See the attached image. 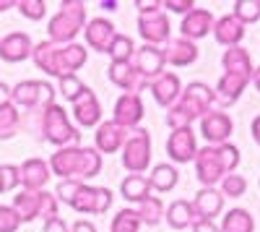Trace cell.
<instances>
[{"instance_id":"ab89813d","label":"cell","mask_w":260,"mask_h":232,"mask_svg":"<svg viewBox=\"0 0 260 232\" xmlns=\"http://www.w3.org/2000/svg\"><path fill=\"white\" fill-rule=\"evenodd\" d=\"M245 191H247V180L242 178V175H237V172H232V175H226L224 180H221V196L226 198H240V196H245Z\"/></svg>"},{"instance_id":"9c48e42d","label":"cell","mask_w":260,"mask_h":232,"mask_svg":"<svg viewBox=\"0 0 260 232\" xmlns=\"http://www.w3.org/2000/svg\"><path fill=\"white\" fill-rule=\"evenodd\" d=\"M120 159H122V167L130 175L146 172V167L151 164V133L146 128L130 131L125 143H122V149H120Z\"/></svg>"},{"instance_id":"cb8c5ba5","label":"cell","mask_w":260,"mask_h":232,"mask_svg":"<svg viewBox=\"0 0 260 232\" xmlns=\"http://www.w3.org/2000/svg\"><path fill=\"white\" fill-rule=\"evenodd\" d=\"M247 83H250V78H245V76L224 73L219 78V83H216V89H213L216 104H219V107H229V104H234L237 99L242 97V92L247 89Z\"/></svg>"},{"instance_id":"ba28073f","label":"cell","mask_w":260,"mask_h":232,"mask_svg":"<svg viewBox=\"0 0 260 232\" xmlns=\"http://www.w3.org/2000/svg\"><path fill=\"white\" fill-rule=\"evenodd\" d=\"M39 112H42V133H45V141H50L52 146H57V149H62V146H78L81 133L71 123V118H68L62 104L52 102Z\"/></svg>"},{"instance_id":"d6a6232c","label":"cell","mask_w":260,"mask_h":232,"mask_svg":"<svg viewBox=\"0 0 260 232\" xmlns=\"http://www.w3.org/2000/svg\"><path fill=\"white\" fill-rule=\"evenodd\" d=\"M136 214H138L141 224H146V227H156V224L164 219V204H161L159 196H148V198H143V201L138 204Z\"/></svg>"},{"instance_id":"e0dca14e","label":"cell","mask_w":260,"mask_h":232,"mask_svg":"<svg viewBox=\"0 0 260 232\" xmlns=\"http://www.w3.org/2000/svg\"><path fill=\"white\" fill-rule=\"evenodd\" d=\"M127 128L117 125L115 120H104L96 125V133H94V149L99 154H115L122 149V143L127 138Z\"/></svg>"},{"instance_id":"1f68e13d","label":"cell","mask_w":260,"mask_h":232,"mask_svg":"<svg viewBox=\"0 0 260 232\" xmlns=\"http://www.w3.org/2000/svg\"><path fill=\"white\" fill-rule=\"evenodd\" d=\"M120 193L125 196V201L130 204H141L143 198L151 196V188H148V180L143 175H127L122 183H120Z\"/></svg>"},{"instance_id":"30bf717a","label":"cell","mask_w":260,"mask_h":232,"mask_svg":"<svg viewBox=\"0 0 260 232\" xmlns=\"http://www.w3.org/2000/svg\"><path fill=\"white\" fill-rule=\"evenodd\" d=\"M11 102L24 110H45L47 104L55 102V89L47 81L26 78V81H18L11 89Z\"/></svg>"},{"instance_id":"4316f807","label":"cell","mask_w":260,"mask_h":232,"mask_svg":"<svg viewBox=\"0 0 260 232\" xmlns=\"http://www.w3.org/2000/svg\"><path fill=\"white\" fill-rule=\"evenodd\" d=\"M213 39L224 47H240V42L245 39V24H240L232 13L216 18L213 24Z\"/></svg>"},{"instance_id":"f6af8a7d","label":"cell","mask_w":260,"mask_h":232,"mask_svg":"<svg viewBox=\"0 0 260 232\" xmlns=\"http://www.w3.org/2000/svg\"><path fill=\"white\" fill-rule=\"evenodd\" d=\"M136 8H138L141 16L143 13H156V11H161V0H136Z\"/></svg>"},{"instance_id":"5b68a950","label":"cell","mask_w":260,"mask_h":232,"mask_svg":"<svg viewBox=\"0 0 260 232\" xmlns=\"http://www.w3.org/2000/svg\"><path fill=\"white\" fill-rule=\"evenodd\" d=\"M55 198L57 204H68L73 212L78 214H104L112 206V191L96 185H86L81 180H60L55 188Z\"/></svg>"},{"instance_id":"b9f144b4","label":"cell","mask_w":260,"mask_h":232,"mask_svg":"<svg viewBox=\"0 0 260 232\" xmlns=\"http://www.w3.org/2000/svg\"><path fill=\"white\" fill-rule=\"evenodd\" d=\"M18 227H21V222H18L16 212L11 206L0 204V232H16Z\"/></svg>"},{"instance_id":"3957f363","label":"cell","mask_w":260,"mask_h":232,"mask_svg":"<svg viewBox=\"0 0 260 232\" xmlns=\"http://www.w3.org/2000/svg\"><path fill=\"white\" fill-rule=\"evenodd\" d=\"M213 89L203 81H192L187 83V89L180 92L177 102L167 107V125L172 131L177 128H190L195 120H201L208 110H213Z\"/></svg>"},{"instance_id":"83f0119b","label":"cell","mask_w":260,"mask_h":232,"mask_svg":"<svg viewBox=\"0 0 260 232\" xmlns=\"http://www.w3.org/2000/svg\"><path fill=\"white\" fill-rule=\"evenodd\" d=\"M221 66H224V73H237V76H245L252 81L255 66H252L250 52L245 47H226L221 55Z\"/></svg>"},{"instance_id":"4dcf8cb0","label":"cell","mask_w":260,"mask_h":232,"mask_svg":"<svg viewBox=\"0 0 260 232\" xmlns=\"http://www.w3.org/2000/svg\"><path fill=\"white\" fill-rule=\"evenodd\" d=\"M219 232H255V219L247 209H229L219 224Z\"/></svg>"},{"instance_id":"603a6c76","label":"cell","mask_w":260,"mask_h":232,"mask_svg":"<svg viewBox=\"0 0 260 232\" xmlns=\"http://www.w3.org/2000/svg\"><path fill=\"white\" fill-rule=\"evenodd\" d=\"M115 34H117L115 24H112V21H107V18H91L89 24H86V29H83L86 45H89L91 50H96V52H107V50H110Z\"/></svg>"},{"instance_id":"7dc6e473","label":"cell","mask_w":260,"mask_h":232,"mask_svg":"<svg viewBox=\"0 0 260 232\" xmlns=\"http://www.w3.org/2000/svg\"><path fill=\"white\" fill-rule=\"evenodd\" d=\"M71 232H96V227H94V222H89V219H76V222L71 224Z\"/></svg>"},{"instance_id":"60d3db41","label":"cell","mask_w":260,"mask_h":232,"mask_svg":"<svg viewBox=\"0 0 260 232\" xmlns=\"http://www.w3.org/2000/svg\"><path fill=\"white\" fill-rule=\"evenodd\" d=\"M21 185V175L16 164H0V193H11Z\"/></svg>"},{"instance_id":"2e32d148","label":"cell","mask_w":260,"mask_h":232,"mask_svg":"<svg viewBox=\"0 0 260 232\" xmlns=\"http://www.w3.org/2000/svg\"><path fill=\"white\" fill-rule=\"evenodd\" d=\"M146 110H143V102L138 94H122L117 102H115V112H112V120L117 125L127 131H136L141 128V120H143Z\"/></svg>"},{"instance_id":"ac0fdd59","label":"cell","mask_w":260,"mask_h":232,"mask_svg":"<svg viewBox=\"0 0 260 232\" xmlns=\"http://www.w3.org/2000/svg\"><path fill=\"white\" fill-rule=\"evenodd\" d=\"M73 118L81 128H96L102 123V102L96 99V94L86 86L83 94L73 102Z\"/></svg>"},{"instance_id":"277c9868","label":"cell","mask_w":260,"mask_h":232,"mask_svg":"<svg viewBox=\"0 0 260 232\" xmlns=\"http://www.w3.org/2000/svg\"><path fill=\"white\" fill-rule=\"evenodd\" d=\"M195 175L203 183V188H216L226 175H232L240 167V149L234 143H219V146H203L195 154Z\"/></svg>"},{"instance_id":"d590c367","label":"cell","mask_w":260,"mask_h":232,"mask_svg":"<svg viewBox=\"0 0 260 232\" xmlns=\"http://www.w3.org/2000/svg\"><path fill=\"white\" fill-rule=\"evenodd\" d=\"M232 16L240 21V24H245V26L255 24V21H260V0H237Z\"/></svg>"},{"instance_id":"8992f818","label":"cell","mask_w":260,"mask_h":232,"mask_svg":"<svg viewBox=\"0 0 260 232\" xmlns=\"http://www.w3.org/2000/svg\"><path fill=\"white\" fill-rule=\"evenodd\" d=\"M86 29V3L83 0H62L60 11L47 24V39L57 45H71Z\"/></svg>"},{"instance_id":"484cf974","label":"cell","mask_w":260,"mask_h":232,"mask_svg":"<svg viewBox=\"0 0 260 232\" xmlns=\"http://www.w3.org/2000/svg\"><path fill=\"white\" fill-rule=\"evenodd\" d=\"M133 66L138 68V73H141L146 81H154L156 76L164 73L161 50H159V47H151V45H143V47L136 50V55H133Z\"/></svg>"},{"instance_id":"836d02e7","label":"cell","mask_w":260,"mask_h":232,"mask_svg":"<svg viewBox=\"0 0 260 232\" xmlns=\"http://www.w3.org/2000/svg\"><path fill=\"white\" fill-rule=\"evenodd\" d=\"M18 128H21V112L16 104L11 102L6 107H0V141L13 138L18 133Z\"/></svg>"},{"instance_id":"e575fe53","label":"cell","mask_w":260,"mask_h":232,"mask_svg":"<svg viewBox=\"0 0 260 232\" xmlns=\"http://www.w3.org/2000/svg\"><path fill=\"white\" fill-rule=\"evenodd\" d=\"M107 55H110L112 63H127V60H133V55H136L133 39H130L127 34H115V39H112L110 50H107Z\"/></svg>"},{"instance_id":"816d5d0a","label":"cell","mask_w":260,"mask_h":232,"mask_svg":"<svg viewBox=\"0 0 260 232\" xmlns=\"http://www.w3.org/2000/svg\"><path fill=\"white\" fill-rule=\"evenodd\" d=\"M252 83H255V89L260 92V66L255 68V73H252Z\"/></svg>"},{"instance_id":"4fadbf2b","label":"cell","mask_w":260,"mask_h":232,"mask_svg":"<svg viewBox=\"0 0 260 232\" xmlns=\"http://www.w3.org/2000/svg\"><path fill=\"white\" fill-rule=\"evenodd\" d=\"M138 34L143 37L146 45L156 47V45H164V42L172 37V26H169V18L164 11H156V13H143L138 16Z\"/></svg>"},{"instance_id":"7bdbcfd3","label":"cell","mask_w":260,"mask_h":232,"mask_svg":"<svg viewBox=\"0 0 260 232\" xmlns=\"http://www.w3.org/2000/svg\"><path fill=\"white\" fill-rule=\"evenodd\" d=\"M161 8H169L172 13H182V16H187L192 8H198L192 3V0H161Z\"/></svg>"},{"instance_id":"6da1fadb","label":"cell","mask_w":260,"mask_h":232,"mask_svg":"<svg viewBox=\"0 0 260 232\" xmlns=\"http://www.w3.org/2000/svg\"><path fill=\"white\" fill-rule=\"evenodd\" d=\"M34 66L39 71H45L47 76L62 78V76H73L76 71H81L86 66V57H89V50L78 42H71V45H57V42H39L31 50Z\"/></svg>"},{"instance_id":"7402d4cb","label":"cell","mask_w":260,"mask_h":232,"mask_svg":"<svg viewBox=\"0 0 260 232\" xmlns=\"http://www.w3.org/2000/svg\"><path fill=\"white\" fill-rule=\"evenodd\" d=\"M148 89H151V94H154L156 104H161V107H172V104L177 102L180 92H182V81H180L177 73L164 71L154 81H148Z\"/></svg>"},{"instance_id":"8fae6325","label":"cell","mask_w":260,"mask_h":232,"mask_svg":"<svg viewBox=\"0 0 260 232\" xmlns=\"http://www.w3.org/2000/svg\"><path fill=\"white\" fill-rule=\"evenodd\" d=\"M234 131V123L224 110H208L201 118V133L206 138L208 146H219V143H229V136Z\"/></svg>"},{"instance_id":"7a4b0ae2","label":"cell","mask_w":260,"mask_h":232,"mask_svg":"<svg viewBox=\"0 0 260 232\" xmlns=\"http://www.w3.org/2000/svg\"><path fill=\"white\" fill-rule=\"evenodd\" d=\"M50 172L60 180H91L102 172V154L94 146H62L50 157Z\"/></svg>"},{"instance_id":"d6986e66","label":"cell","mask_w":260,"mask_h":232,"mask_svg":"<svg viewBox=\"0 0 260 232\" xmlns=\"http://www.w3.org/2000/svg\"><path fill=\"white\" fill-rule=\"evenodd\" d=\"M34 42L26 32H11L0 39V60L6 63H24L26 57H31Z\"/></svg>"},{"instance_id":"74e56055","label":"cell","mask_w":260,"mask_h":232,"mask_svg":"<svg viewBox=\"0 0 260 232\" xmlns=\"http://www.w3.org/2000/svg\"><path fill=\"white\" fill-rule=\"evenodd\" d=\"M57 89H60V94H62V99H68V102H76L81 94H83V89H86V83L73 73V76H62V78H57Z\"/></svg>"},{"instance_id":"9a60e30c","label":"cell","mask_w":260,"mask_h":232,"mask_svg":"<svg viewBox=\"0 0 260 232\" xmlns=\"http://www.w3.org/2000/svg\"><path fill=\"white\" fill-rule=\"evenodd\" d=\"M198 154V141H195L192 128H177L167 138V157L177 164H187Z\"/></svg>"},{"instance_id":"f35d334b","label":"cell","mask_w":260,"mask_h":232,"mask_svg":"<svg viewBox=\"0 0 260 232\" xmlns=\"http://www.w3.org/2000/svg\"><path fill=\"white\" fill-rule=\"evenodd\" d=\"M16 8L18 13L29 18V21H39L47 16V3L45 0H16Z\"/></svg>"},{"instance_id":"c3c4849f","label":"cell","mask_w":260,"mask_h":232,"mask_svg":"<svg viewBox=\"0 0 260 232\" xmlns=\"http://www.w3.org/2000/svg\"><path fill=\"white\" fill-rule=\"evenodd\" d=\"M6 104H11V86L0 81V107H6Z\"/></svg>"},{"instance_id":"bcb514c9","label":"cell","mask_w":260,"mask_h":232,"mask_svg":"<svg viewBox=\"0 0 260 232\" xmlns=\"http://www.w3.org/2000/svg\"><path fill=\"white\" fill-rule=\"evenodd\" d=\"M190 229H192V232H219V224H216V222H208V219H198Z\"/></svg>"},{"instance_id":"681fc988","label":"cell","mask_w":260,"mask_h":232,"mask_svg":"<svg viewBox=\"0 0 260 232\" xmlns=\"http://www.w3.org/2000/svg\"><path fill=\"white\" fill-rule=\"evenodd\" d=\"M250 133H252V141L260 146V115L252 120V125H250Z\"/></svg>"},{"instance_id":"f907efd6","label":"cell","mask_w":260,"mask_h":232,"mask_svg":"<svg viewBox=\"0 0 260 232\" xmlns=\"http://www.w3.org/2000/svg\"><path fill=\"white\" fill-rule=\"evenodd\" d=\"M8 8H16V0H0V13L8 11Z\"/></svg>"},{"instance_id":"ee69618b","label":"cell","mask_w":260,"mask_h":232,"mask_svg":"<svg viewBox=\"0 0 260 232\" xmlns=\"http://www.w3.org/2000/svg\"><path fill=\"white\" fill-rule=\"evenodd\" d=\"M42 232H71L68 222H65L62 217H55L50 222H45V227H42Z\"/></svg>"},{"instance_id":"44dd1931","label":"cell","mask_w":260,"mask_h":232,"mask_svg":"<svg viewBox=\"0 0 260 232\" xmlns=\"http://www.w3.org/2000/svg\"><path fill=\"white\" fill-rule=\"evenodd\" d=\"M18 175H21V185H24V191H45V185L52 178L50 164L45 159H39V157L26 159L24 164L18 167Z\"/></svg>"},{"instance_id":"8d00e7d4","label":"cell","mask_w":260,"mask_h":232,"mask_svg":"<svg viewBox=\"0 0 260 232\" xmlns=\"http://www.w3.org/2000/svg\"><path fill=\"white\" fill-rule=\"evenodd\" d=\"M138 229H141V219L136 209H120L110 227V232H138Z\"/></svg>"},{"instance_id":"f546056e","label":"cell","mask_w":260,"mask_h":232,"mask_svg":"<svg viewBox=\"0 0 260 232\" xmlns=\"http://www.w3.org/2000/svg\"><path fill=\"white\" fill-rule=\"evenodd\" d=\"M146 180H148V188H151V191H156V193H169V191H175V188H177L180 175H177L175 167L164 162V164H156Z\"/></svg>"},{"instance_id":"ffe728a7","label":"cell","mask_w":260,"mask_h":232,"mask_svg":"<svg viewBox=\"0 0 260 232\" xmlns=\"http://www.w3.org/2000/svg\"><path fill=\"white\" fill-rule=\"evenodd\" d=\"M213 24H216V18L208 8H192L187 16H182V26H180V37L195 42V39H203L213 32Z\"/></svg>"},{"instance_id":"52a82bcc","label":"cell","mask_w":260,"mask_h":232,"mask_svg":"<svg viewBox=\"0 0 260 232\" xmlns=\"http://www.w3.org/2000/svg\"><path fill=\"white\" fill-rule=\"evenodd\" d=\"M11 209L16 212L21 224L34 222V219L50 222V219L60 217V204H57L55 193H50V191H21L13 196Z\"/></svg>"},{"instance_id":"5bb4252c","label":"cell","mask_w":260,"mask_h":232,"mask_svg":"<svg viewBox=\"0 0 260 232\" xmlns=\"http://www.w3.org/2000/svg\"><path fill=\"white\" fill-rule=\"evenodd\" d=\"M110 81L115 83L117 89H122L125 94H138L143 89H148V81L138 73V68L133 66V60H127V63H110Z\"/></svg>"},{"instance_id":"d4e9b609","label":"cell","mask_w":260,"mask_h":232,"mask_svg":"<svg viewBox=\"0 0 260 232\" xmlns=\"http://www.w3.org/2000/svg\"><path fill=\"white\" fill-rule=\"evenodd\" d=\"M190 204L195 209V214H198V219H208V222H213L224 212V196L216 188H201Z\"/></svg>"},{"instance_id":"f5cc1de1","label":"cell","mask_w":260,"mask_h":232,"mask_svg":"<svg viewBox=\"0 0 260 232\" xmlns=\"http://www.w3.org/2000/svg\"><path fill=\"white\" fill-rule=\"evenodd\" d=\"M102 8H107V11H115V8H117V0H107V3L102 0Z\"/></svg>"},{"instance_id":"f1b7e54d","label":"cell","mask_w":260,"mask_h":232,"mask_svg":"<svg viewBox=\"0 0 260 232\" xmlns=\"http://www.w3.org/2000/svg\"><path fill=\"white\" fill-rule=\"evenodd\" d=\"M164 217H167V224H169V227H175V229H187V227H192L195 222H198V214H195L192 204L185 201V198L172 201Z\"/></svg>"},{"instance_id":"7c38bea8","label":"cell","mask_w":260,"mask_h":232,"mask_svg":"<svg viewBox=\"0 0 260 232\" xmlns=\"http://www.w3.org/2000/svg\"><path fill=\"white\" fill-rule=\"evenodd\" d=\"M161 50V57H164V66H175V68H185V66H192L198 60V45L185 37H169L164 42Z\"/></svg>"}]
</instances>
